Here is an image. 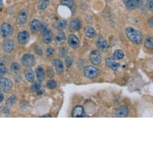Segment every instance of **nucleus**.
I'll return each instance as SVG.
<instances>
[{"instance_id": "nucleus-1", "label": "nucleus", "mask_w": 153, "mask_h": 153, "mask_svg": "<svg viewBox=\"0 0 153 153\" xmlns=\"http://www.w3.org/2000/svg\"><path fill=\"white\" fill-rule=\"evenodd\" d=\"M125 33L127 38L134 44L139 45L141 43L143 36L142 33L132 27H128L125 30Z\"/></svg>"}, {"instance_id": "nucleus-2", "label": "nucleus", "mask_w": 153, "mask_h": 153, "mask_svg": "<svg viewBox=\"0 0 153 153\" xmlns=\"http://www.w3.org/2000/svg\"><path fill=\"white\" fill-rule=\"evenodd\" d=\"M13 88L12 81L6 78H0V90L2 91L8 93H9Z\"/></svg>"}, {"instance_id": "nucleus-3", "label": "nucleus", "mask_w": 153, "mask_h": 153, "mask_svg": "<svg viewBox=\"0 0 153 153\" xmlns=\"http://www.w3.org/2000/svg\"><path fill=\"white\" fill-rule=\"evenodd\" d=\"M99 72L100 71L98 68L92 65H89L85 67L84 70V74L88 79H94L97 78Z\"/></svg>"}, {"instance_id": "nucleus-4", "label": "nucleus", "mask_w": 153, "mask_h": 153, "mask_svg": "<svg viewBox=\"0 0 153 153\" xmlns=\"http://www.w3.org/2000/svg\"><path fill=\"white\" fill-rule=\"evenodd\" d=\"M0 31L3 37L8 38L13 34L14 28L9 23H3L0 27Z\"/></svg>"}, {"instance_id": "nucleus-5", "label": "nucleus", "mask_w": 153, "mask_h": 153, "mask_svg": "<svg viewBox=\"0 0 153 153\" xmlns=\"http://www.w3.org/2000/svg\"><path fill=\"white\" fill-rule=\"evenodd\" d=\"M35 56L31 53H26L22 56L21 58L22 64L26 67H32L35 63Z\"/></svg>"}, {"instance_id": "nucleus-6", "label": "nucleus", "mask_w": 153, "mask_h": 153, "mask_svg": "<svg viewBox=\"0 0 153 153\" xmlns=\"http://www.w3.org/2000/svg\"><path fill=\"white\" fill-rule=\"evenodd\" d=\"M30 39V34L28 32L26 31H22L20 32L17 35L18 42L21 45L27 44Z\"/></svg>"}, {"instance_id": "nucleus-7", "label": "nucleus", "mask_w": 153, "mask_h": 153, "mask_svg": "<svg viewBox=\"0 0 153 153\" xmlns=\"http://www.w3.org/2000/svg\"><path fill=\"white\" fill-rule=\"evenodd\" d=\"M90 61L94 65H98L101 62V55L99 51H93L90 54Z\"/></svg>"}, {"instance_id": "nucleus-8", "label": "nucleus", "mask_w": 153, "mask_h": 153, "mask_svg": "<svg viewBox=\"0 0 153 153\" xmlns=\"http://www.w3.org/2000/svg\"><path fill=\"white\" fill-rule=\"evenodd\" d=\"M82 27V22L78 19H74L71 21L69 25V30L70 31L75 32L80 30Z\"/></svg>"}, {"instance_id": "nucleus-9", "label": "nucleus", "mask_w": 153, "mask_h": 153, "mask_svg": "<svg viewBox=\"0 0 153 153\" xmlns=\"http://www.w3.org/2000/svg\"><path fill=\"white\" fill-rule=\"evenodd\" d=\"M28 16V12L27 10H22L17 16V22L20 25H24L26 23Z\"/></svg>"}, {"instance_id": "nucleus-10", "label": "nucleus", "mask_w": 153, "mask_h": 153, "mask_svg": "<svg viewBox=\"0 0 153 153\" xmlns=\"http://www.w3.org/2000/svg\"><path fill=\"white\" fill-rule=\"evenodd\" d=\"M68 42L70 47L73 49H76L79 46V40L77 37L74 34H70L69 36Z\"/></svg>"}, {"instance_id": "nucleus-11", "label": "nucleus", "mask_w": 153, "mask_h": 153, "mask_svg": "<svg viewBox=\"0 0 153 153\" xmlns=\"http://www.w3.org/2000/svg\"><path fill=\"white\" fill-rule=\"evenodd\" d=\"M15 42L14 40L8 39L4 42L3 45V49L7 53L11 52L15 48Z\"/></svg>"}, {"instance_id": "nucleus-12", "label": "nucleus", "mask_w": 153, "mask_h": 153, "mask_svg": "<svg viewBox=\"0 0 153 153\" xmlns=\"http://www.w3.org/2000/svg\"><path fill=\"white\" fill-rule=\"evenodd\" d=\"M52 64L54 65V67H55L57 72L58 73H62L63 72L64 70V66H63V64L62 60H60V59H54L52 61Z\"/></svg>"}, {"instance_id": "nucleus-13", "label": "nucleus", "mask_w": 153, "mask_h": 153, "mask_svg": "<svg viewBox=\"0 0 153 153\" xmlns=\"http://www.w3.org/2000/svg\"><path fill=\"white\" fill-rule=\"evenodd\" d=\"M72 115L73 117H76V118L83 117L84 115L83 108L80 105L75 106L72 109Z\"/></svg>"}, {"instance_id": "nucleus-14", "label": "nucleus", "mask_w": 153, "mask_h": 153, "mask_svg": "<svg viewBox=\"0 0 153 153\" xmlns=\"http://www.w3.org/2000/svg\"><path fill=\"white\" fill-rule=\"evenodd\" d=\"M142 0H128L126 3V7L129 10H133L141 6Z\"/></svg>"}, {"instance_id": "nucleus-15", "label": "nucleus", "mask_w": 153, "mask_h": 153, "mask_svg": "<svg viewBox=\"0 0 153 153\" xmlns=\"http://www.w3.org/2000/svg\"><path fill=\"white\" fill-rule=\"evenodd\" d=\"M97 46L102 51H106L108 48V44L107 40L103 37H100L97 42Z\"/></svg>"}, {"instance_id": "nucleus-16", "label": "nucleus", "mask_w": 153, "mask_h": 153, "mask_svg": "<svg viewBox=\"0 0 153 153\" xmlns=\"http://www.w3.org/2000/svg\"><path fill=\"white\" fill-rule=\"evenodd\" d=\"M106 64L114 70H116L119 66V64L115 61V59L112 57H109L106 59Z\"/></svg>"}, {"instance_id": "nucleus-17", "label": "nucleus", "mask_w": 153, "mask_h": 153, "mask_svg": "<svg viewBox=\"0 0 153 153\" xmlns=\"http://www.w3.org/2000/svg\"><path fill=\"white\" fill-rule=\"evenodd\" d=\"M128 114V109L125 106H122L118 108L116 112V115L118 117H125Z\"/></svg>"}, {"instance_id": "nucleus-18", "label": "nucleus", "mask_w": 153, "mask_h": 153, "mask_svg": "<svg viewBox=\"0 0 153 153\" xmlns=\"http://www.w3.org/2000/svg\"><path fill=\"white\" fill-rule=\"evenodd\" d=\"M40 22H39V20L38 19H33L30 25V28L32 33H36L40 29Z\"/></svg>"}, {"instance_id": "nucleus-19", "label": "nucleus", "mask_w": 153, "mask_h": 153, "mask_svg": "<svg viewBox=\"0 0 153 153\" xmlns=\"http://www.w3.org/2000/svg\"><path fill=\"white\" fill-rule=\"evenodd\" d=\"M25 78L27 81L33 82L34 81V73L32 69L27 68L25 71Z\"/></svg>"}, {"instance_id": "nucleus-20", "label": "nucleus", "mask_w": 153, "mask_h": 153, "mask_svg": "<svg viewBox=\"0 0 153 153\" xmlns=\"http://www.w3.org/2000/svg\"><path fill=\"white\" fill-rule=\"evenodd\" d=\"M65 40H66V36L63 32H60L57 33L54 37V41L58 45L63 44L65 42Z\"/></svg>"}, {"instance_id": "nucleus-21", "label": "nucleus", "mask_w": 153, "mask_h": 153, "mask_svg": "<svg viewBox=\"0 0 153 153\" xmlns=\"http://www.w3.org/2000/svg\"><path fill=\"white\" fill-rule=\"evenodd\" d=\"M52 37H53V33L50 30L47 33L42 35V40L44 43L49 44L52 42Z\"/></svg>"}, {"instance_id": "nucleus-22", "label": "nucleus", "mask_w": 153, "mask_h": 153, "mask_svg": "<svg viewBox=\"0 0 153 153\" xmlns=\"http://www.w3.org/2000/svg\"><path fill=\"white\" fill-rule=\"evenodd\" d=\"M36 77L38 81H42L45 78V71L44 68L42 67H38L36 70Z\"/></svg>"}, {"instance_id": "nucleus-23", "label": "nucleus", "mask_w": 153, "mask_h": 153, "mask_svg": "<svg viewBox=\"0 0 153 153\" xmlns=\"http://www.w3.org/2000/svg\"><path fill=\"white\" fill-rule=\"evenodd\" d=\"M61 4L68 6L72 12H74L75 6L73 0H61Z\"/></svg>"}, {"instance_id": "nucleus-24", "label": "nucleus", "mask_w": 153, "mask_h": 153, "mask_svg": "<svg viewBox=\"0 0 153 153\" xmlns=\"http://www.w3.org/2000/svg\"><path fill=\"white\" fill-rule=\"evenodd\" d=\"M67 25V22L64 20H60L58 22H57L54 25L55 28L58 30H63Z\"/></svg>"}, {"instance_id": "nucleus-25", "label": "nucleus", "mask_w": 153, "mask_h": 153, "mask_svg": "<svg viewBox=\"0 0 153 153\" xmlns=\"http://www.w3.org/2000/svg\"><path fill=\"white\" fill-rule=\"evenodd\" d=\"M85 35L89 37V38H93L95 37V30L91 27H88L85 28Z\"/></svg>"}, {"instance_id": "nucleus-26", "label": "nucleus", "mask_w": 153, "mask_h": 153, "mask_svg": "<svg viewBox=\"0 0 153 153\" xmlns=\"http://www.w3.org/2000/svg\"><path fill=\"white\" fill-rule=\"evenodd\" d=\"M41 82L40 81H36L34 83H33L32 84V85L30 87V91L32 92H38V91H39L41 88Z\"/></svg>"}, {"instance_id": "nucleus-27", "label": "nucleus", "mask_w": 153, "mask_h": 153, "mask_svg": "<svg viewBox=\"0 0 153 153\" xmlns=\"http://www.w3.org/2000/svg\"><path fill=\"white\" fill-rule=\"evenodd\" d=\"M145 46L148 49L153 48V37H148L146 38L145 41Z\"/></svg>"}, {"instance_id": "nucleus-28", "label": "nucleus", "mask_w": 153, "mask_h": 153, "mask_svg": "<svg viewBox=\"0 0 153 153\" xmlns=\"http://www.w3.org/2000/svg\"><path fill=\"white\" fill-rule=\"evenodd\" d=\"M124 52L121 50L118 49L113 52V58L115 59H121L124 58Z\"/></svg>"}, {"instance_id": "nucleus-29", "label": "nucleus", "mask_w": 153, "mask_h": 153, "mask_svg": "<svg viewBox=\"0 0 153 153\" xmlns=\"http://www.w3.org/2000/svg\"><path fill=\"white\" fill-rule=\"evenodd\" d=\"M48 4V0H40L39 3L38 7L40 10H44Z\"/></svg>"}, {"instance_id": "nucleus-30", "label": "nucleus", "mask_w": 153, "mask_h": 153, "mask_svg": "<svg viewBox=\"0 0 153 153\" xmlns=\"http://www.w3.org/2000/svg\"><path fill=\"white\" fill-rule=\"evenodd\" d=\"M39 30L40 31L41 34L43 35V34H45L46 33H47L50 30V29H49L47 24L45 22H41Z\"/></svg>"}, {"instance_id": "nucleus-31", "label": "nucleus", "mask_w": 153, "mask_h": 153, "mask_svg": "<svg viewBox=\"0 0 153 153\" xmlns=\"http://www.w3.org/2000/svg\"><path fill=\"white\" fill-rule=\"evenodd\" d=\"M11 70L14 73H17L21 70V65L18 62H13L10 65Z\"/></svg>"}, {"instance_id": "nucleus-32", "label": "nucleus", "mask_w": 153, "mask_h": 153, "mask_svg": "<svg viewBox=\"0 0 153 153\" xmlns=\"http://www.w3.org/2000/svg\"><path fill=\"white\" fill-rule=\"evenodd\" d=\"M16 100V97L15 95L11 96L7 100H6V105L8 106H12Z\"/></svg>"}, {"instance_id": "nucleus-33", "label": "nucleus", "mask_w": 153, "mask_h": 153, "mask_svg": "<svg viewBox=\"0 0 153 153\" xmlns=\"http://www.w3.org/2000/svg\"><path fill=\"white\" fill-rule=\"evenodd\" d=\"M7 71L6 67L3 63H0V78H2L3 76L6 74Z\"/></svg>"}, {"instance_id": "nucleus-34", "label": "nucleus", "mask_w": 153, "mask_h": 153, "mask_svg": "<svg viewBox=\"0 0 153 153\" xmlns=\"http://www.w3.org/2000/svg\"><path fill=\"white\" fill-rule=\"evenodd\" d=\"M54 53H55V51L52 48L50 47L46 48L45 50V55L48 57L52 56L54 55Z\"/></svg>"}, {"instance_id": "nucleus-35", "label": "nucleus", "mask_w": 153, "mask_h": 153, "mask_svg": "<svg viewBox=\"0 0 153 153\" xmlns=\"http://www.w3.org/2000/svg\"><path fill=\"white\" fill-rule=\"evenodd\" d=\"M46 86L47 87L49 88V89H51V90H52L54 88H55L57 86V83L56 82L54 81V80H50L47 84H46Z\"/></svg>"}, {"instance_id": "nucleus-36", "label": "nucleus", "mask_w": 153, "mask_h": 153, "mask_svg": "<svg viewBox=\"0 0 153 153\" xmlns=\"http://www.w3.org/2000/svg\"><path fill=\"white\" fill-rule=\"evenodd\" d=\"M146 5L149 10L153 12V0H146Z\"/></svg>"}, {"instance_id": "nucleus-37", "label": "nucleus", "mask_w": 153, "mask_h": 153, "mask_svg": "<svg viewBox=\"0 0 153 153\" xmlns=\"http://www.w3.org/2000/svg\"><path fill=\"white\" fill-rule=\"evenodd\" d=\"M68 52V50H66V48H61V49L59 51V54L61 55V56H64L66 55Z\"/></svg>"}, {"instance_id": "nucleus-38", "label": "nucleus", "mask_w": 153, "mask_h": 153, "mask_svg": "<svg viewBox=\"0 0 153 153\" xmlns=\"http://www.w3.org/2000/svg\"><path fill=\"white\" fill-rule=\"evenodd\" d=\"M65 62H66V65L68 67H70L72 64V61L71 59V58L70 57H67L65 59Z\"/></svg>"}, {"instance_id": "nucleus-39", "label": "nucleus", "mask_w": 153, "mask_h": 153, "mask_svg": "<svg viewBox=\"0 0 153 153\" xmlns=\"http://www.w3.org/2000/svg\"><path fill=\"white\" fill-rule=\"evenodd\" d=\"M148 25H149V26L151 28H153V17L151 18L149 20V21H148Z\"/></svg>"}, {"instance_id": "nucleus-40", "label": "nucleus", "mask_w": 153, "mask_h": 153, "mask_svg": "<svg viewBox=\"0 0 153 153\" xmlns=\"http://www.w3.org/2000/svg\"><path fill=\"white\" fill-rule=\"evenodd\" d=\"M3 99H4V95L1 91H0V103L3 100Z\"/></svg>"}, {"instance_id": "nucleus-41", "label": "nucleus", "mask_w": 153, "mask_h": 153, "mask_svg": "<svg viewBox=\"0 0 153 153\" xmlns=\"http://www.w3.org/2000/svg\"><path fill=\"white\" fill-rule=\"evenodd\" d=\"M36 54L40 55L42 54V52L41 49H37V50L36 51Z\"/></svg>"}, {"instance_id": "nucleus-42", "label": "nucleus", "mask_w": 153, "mask_h": 153, "mask_svg": "<svg viewBox=\"0 0 153 153\" xmlns=\"http://www.w3.org/2000/svg\"><path fill=\"white\" fill-rule=\"evenodd\" d=\"M4 7V4H3V0H0V10H2Z\"/></svg>"}, {"instance_id": "nucleus-43", "label": "nucleus", "mask_w": 153, "mask_h": 153, "mask_svg": "<svg viewBox=\"0 0 153 153\" xmlns=\"http://www.w3.org/2000/svg\"><path fill=\"white\" fill-rule=\"evenodd\" d=\"M122 1H123V2L124 3H126L128 1V0H122Z\"/></svg>"}]
</instances>
